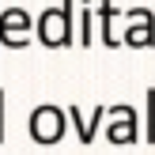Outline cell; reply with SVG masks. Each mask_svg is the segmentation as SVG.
I'll list each match as a JSON object with an SVG mask.
<instances>
[{"mask_svg":"<svg viewBox=\"0 0 155 155\" xmlns=\"http://www.w3.org/2000/svg\"><path fill=\"white\" fill-rule=\"evenodd\" d=\"M0 38H4V45H23L27 42V15L12 8V12L0 19Z\"/></svg>","mask_w":155,"mask_h":155,"instance_id":"3957f363","label":"cell"},{"mask_svg":"<svg viewBox=\"0 0 155 155\" xmlns=\"http://www.w3.org/2000/svg\"><path fill=\"white\" fill-rule=\"evenodd\" d=\"M38 34H42L45 45H68V38H72L68 12L64 8H49V12L42 15V23H38Z\"/></svg>","mask_w":155,"mask_h":155,"instance_id":"7a4b0ae2","label":"cell"},{"mask_svg":"<svg viewBox=\"0 0 155 155\" xmlns=\"http://www.w3.org/2000/svg\"><path fill=\"white\" fill-rule=\"evenodd\" d=\"M61 133H64V114L57 106H38L34 117H30V136L38 144H57Z\"/></svg>","mask_w":155,"mask_h":155,"instance_id":"6da1fadb","label":"cell"}]
</instances>
